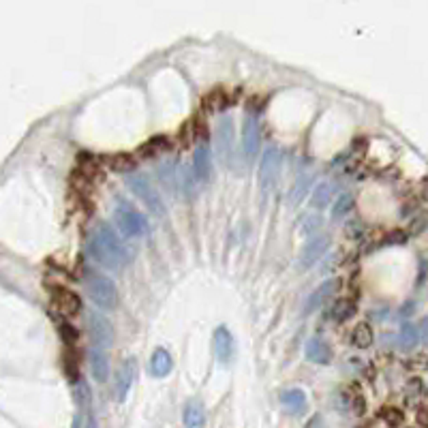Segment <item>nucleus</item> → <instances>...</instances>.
Instances as JSON below:
<instances>
[{"label":"nucleus","mask_w":428,"mask_h":428,"mask_svg":"<svg viewBox=\"0 0 428 428\" xmlns=\"http://www.w3.org/2000/svg\"><path fill=\"white\" fill-rule=\"evenodd\" d=\"M416 422L420 428H428V402L426 405H420L418 411H416Z\"/></svg>","instance_id":"obj_31"},{"label":"nucleus","mask_w":428,"mask_h":428,"mask_svg":"<svg viewBox=\"0 0 428 428\" xmlns=\"http://www.w3.org/2000/svg\"><path fill=\"white\" fill-rule=\"evenodd\" d=\"M86 250H88V257L94 264L103 266L105 270H112V272L122 270L131 262L127 246H124V242L118 238L114 228L108 223L94 225L86 240Z\"/></svg>","instance_id":"obj_1"},{"label":"nucleus","mask_w":428,"mask_h":428,"mask_svg":"<svg viewBox=\"0 0 428 428\" xmlns=\"http://www.w3.org/2000/svg\"><path fill=\"white\" fill-rule=\"evenodd\" d=\"M373 341H375V334H373V328L366 321L358 323L354 328V332H351V343H354L358 349H368L373 345Z\"/></svg>","instance_id":"obj_24"},{"label":"nucleus","mask_w":428,"mask_h":428,"mask_svg":"<svg viewBox=\"0 0 428 428\" xmlns=\"http://www.w3.org/2000/svg\"><path fill=\"white\" fill-rule=\"evenodd\" d=\"M242 148L248 161H253L259 155L262 148V131H259V120L255 114H248L242 124Z\"/></svg>","instance_id":"obj_9"},{"label":"nucleus","mask_w":428,"mask_h":428,"mask_svg":"<svg viewBox=\"0 0 428 428\" xmlns=\"http://www.w3.org/2000/svg\"><path fill=\"white\" fill-rule=\"evenodd\" d=\"M305 428H325L323 418H321V416H313V418L307 422V426H305Z\"/></svg>","instance_id":"obj_33"},{"label":"nucleus","mask_w":428,"mask_h":428,"mask_svg":"<svg viewBox=\"0 0 428 428\" xmlns=\"http://www.w3.org/2000/svg\"><path fill=\"white\" fill-rule=\"evenodd\" d=\"M351 208H354V197H351L349 193L341 195V197L336 199L334 208H332V219H334V221H341L347 212H351Z\"/></svg>","instance_id":"obj_27"},{"label":"nucleus","mask_w":428,"mask_h":428,"mask_svg":"<svg viewBox=\"0 0 428 428\" xmlns=\"http://www.w3.org/2000/svg\"><path fill=\"white\" fill-rule=\"evenodd\" d=\"M84 287L92 300V305L103 309V311H112L118 305V289L114 285V281L105 274L99 272H86L84 276Z\"/></svg>","instance_id":"obj_2"},{"label":"nucleus","mask_w":428,"mask_h":428,"mask_svg":"<svg viewBox=\"0 0 428 428\" xmlns=\"http://www.w3.org/2000/svg\"><path fill=\"white\" fill-rule=\"evenodd\" d=\"M341 396H343L345 407L351 413H354V416H364V411H366V398H364V392H362V388L358 384L345 386Z\"/></svg>","instance_id":"obj_16"},{"label":"nucleus","mask_w":428,"mask_h":428,"mask_svg":"<svg viewBox=\"0 0 428 428\" xmlns=\"http://www.w3.org/2000/svg\"><path fill=\"white\" fill-rule=\"evenodd\" d=\"M197 148L193 155V169H195V178L197 180H210L212 176V150H210V142H208V133L206 127L197 120Z\"/></svg>","instance_id":"obj_6"},{"label":"nucleus","mask_w":428,"mask_h":428,"mask_svg":"<svg viewBox=\"0 0 428 428\" xmlns=\"http://www.w3.org/2000/svg\"><path fill=\"white\" fill-rule=\"evenodd\" d=\"M133 377H135V362L133 360L122 362L120 368L116 370V377H114V398L118 402H122L129 396L131 386H133Z\"/></svg>","instance_id":"obj_12"},{"label":"nucleus","mask_w":428,"mask_h":428,"mask_svg":"<svg viewBox=\"0 0 428 428\" xmlns=\"http://www.w3.org/2000/svg\"><path fill=\"white\" fill-rule=\"evenodd\" d=\"M90 373L99 384H105L110 377V360L108 354L101 349H92L90 351Z\"/></svg>","instance_id":"obj_20"},{"label":"nucleus","mask_w":428,"mask_h":428,"mask_svg":"<svg viewBox=\"0 0 428 428\" xmlns=\"http://www.w3.org/2000/svg\"><path fill=\"white\" fill-rule=\"evenodd\" d=\"M341 287V281L339 279H332V281H325L323 285H319L311 296H309V300H307V307H305V313L309 315V313H313V311H317L319 307H323L325 305V300H328L336 289Z\"/></svg>","instance_id":"obj_17"},{"label":"nucleus","mask_w":428,"mask_h":428,"mask_svg":"<svg viewBox=\"0 0 428 428\" xmlns=\"http://www.w3.org/2000/svg\"><path fill=\"white\" fill-rule=\"evenodd\" d=\"M223 105H228V103H225L223 90H214V92H210V94L206 96V108H208L210 112H216V110H221Z\"/></svg>","instance_id":"obj_29"},{"label":"nucleus","mask_w":428,"mask_h":428,"mask_svg":"<svg viewBox=\"0 0 428 428\" xmlns=\"http://www.w3.org/2000/svg\"><path fill=\"white\" fill-rule=\"evenodd\" d=\"M379 420L388 426V428H400L402 424H405V413H402V409L398 407H382L379 409Z\"/></svg>","instance_id":"obj_25"},{"label":"nucleus","mask_w":428,"mask_h":428,"mask_svg":"<svg viewBox=\"0 0 428 428\" xmlns=\"http://www.w3.org/2000/svg\"><path fill=\"white\" fill-rule=\"evenodd\" d=\"M330 197H332V189H330V185H328V182H321V185L315 187V193H313V199H311V206L317 208V210H321V208L328 206Z\"/></svg>","instance_id":"obj_26"},{"label":"nucleus","mask_w":428,"mask_h":428,"mask_svg":"<svg viewBox=\"0 0 428 428\" xmlns=\"http://www.w3.org/2000/svg\"><path fill=\"white\" fill-rule=\"evenodd\" d=\"M185 428H206V409L199 400H189L185 407Z\"/></svg>","instance_id":"obj_22"},{"label":"nucleus","mask_w":428,"mask_h":428,"mask_svg":"<svg viewBox=\"0 0 428 428\" xmlns=\"http://www.w3.org/2000/svg\"><path fill=\"white\" fill-rule=\"evenodd\" d=\"M402 341H405L402 345H407V347H411V345H413V341H416V332L409 328V325H407L405 330H402Z\"/></svg>","instance_id":"obj_32"},{"label":"nucleus","mask_w":428,"mask_h":428,"mask_svg":"<svg viewBox=\"0 0 428 428\" xmlns=\"http://www.w3.org/2000/svg\"><path fill=\"white\" fill-rule=\"evenodd\" d=\"M330 246V238L328 236H313L311 240H307V244L302 246L300 253V268L309 270L311 266H315Z\"/></svg>","instance_id":"obj_10"},{"label":"nucleus","mask_w":428,"mask_h":428,"mask_svg":"<svg viewBox=\"0 0 428 428\" xmlns=\"http://www.w3.org/2000/svg\"><path fill=\"white\" fill-rule=\"evenodd\" d=\"M127 185H129V189L142 199V204H144L150 212H153L155 216H163V214H165L163 199H161L159 191L153 187V182H150L146 176H142V173H131Z\"/></svg>","instance_id":"obj_5"},{"label":"nucleus","mask_w":428,"mask_h":428,"mask_svg":"<svg viewBox=\"0 0 428 428\" xmlns=\"http://www.w3.org/2000/svg\"><path fill=\"white\" fill-rule=\"evenodd\" d=\"M114 223L120 234L127 238H142L148 232L146 216L124 199H118V204L114 206Z\"/></svg>","instance_id":"obj_3"},{"label":"nucleus","mask_w":428,"mask_h":428,"mask_svg":"<svg viewBox=\"0 0 428 428\" xmlns=\"http://www.w3.org/2000/svg\"><path fill=\"white\" fill-rule=\"evenodd\" d=\"M173 368V360H171V354L167 349L159 347L155 349L153 358H150V373H153V377H157V379H163V377H167Z\"/></svg>","instance_id":"obj_19"},{"label":"nucleus","mask_w":428,"mask_h":428,"mask_svg":"<svg viewBox=\"0 0 428 428\" xmlns=\"http://www.w3.org/2000/svg\"><path fill=\"white\" fill-rule=\"evenodd\" d=\"M216 155L219 161L232 169L236 163V131H234V120L230 116H223L216 124Z\"/></svg>","instance_id":"obj_4"},{"label":"nucleus","mask_w":428,"mask_h":428,"mask_svg":"<svg viewBox=\"0 0 428 428\" xmlns=\"http://www.w3.org/2000/svg\"><path fill=\"white\" fill-rule=\"evenodd\" d=\"M88 332H90V341H92V349H101L110 347L114 343V328L108 317H103L96 311L88 313Z\"/></svg>","instance_id":"obj_7"},{"label":"nucleus","mask_w":428,"mask_h":428,"mask_svg":"<svg viewBox=\"0 0 428 428\" xmlns=\"http://www.w3.org/2000/svg\"><path fill=\"white\" fill-rule=\"evenodd\" d=\"M212 347H214V356L221 364H230L234 358V336L228 330V325H219L212 334Z\"/></svg>","instance_id":"obj_11"},{"label":"nucleus","mask_w":428,"mask_h":428,"mask_svg":"<svg viewBox=\"0 0 428 428\" xmlns=\"http://www.w3.org/2000/svg\"><path fill=\"white\" fill-rule=\"evenodd\" d=\"M305 356L313 364H330L332 362V349L323 339H309L305 347Z\"/></svg>","instance_id":"obj_15"},{"label":"nucleus","mask_w":428,"mask_h":428,"mask_svg":"<svg viewBox=\"0 0 428 428\" xmlns=\"http://www.w3.org/2000/svg\"><path fill=\"white\" fill-rule=\"evenodd\" d=\"M281 161H283V155L279 148H266L262 163H259V185L264 187V191H272L276 180H279Z\"/></svg>","instance_id":"obj_8"},{"label":"nucleus","mask_w":428,"mask_h":428,"mask_svg":"<svg viewBox=\"0 0 428 428\" xmlns=\"http://www.w3.org/2000/svg\"><path fill=\"white\" fill-rule=\"evenodd\" d=\"M103 165L116 173H133L137 167V161L131 153H114V155L103 157Z\"/></svg>","instance_id":"obj_18"},{"label":"nucleus","mask_w":428,"mask_h":428,"mask_svg":"<svg viewBox=\"0 0 428 428\" xmlns=\"http://www.w3.org/2000/svg\"><path fill=\"white\" fill-rule=\"evenodd\" d=\"M305 221L309 223V225H305V228H302V232H305V234H311V232H315V230L321 228V216H317V214H311V216H307Z\"/></svg>","instance_id":"obj_30"},{"label":"nucleus","mask_w":428,"mask_h":428,"mask_svg":"<svg viewBox=\"0 0 428 428\" xmlns=\"http://www.w3.org/2000/svg\"><path fill=\"white\" fill-rule=\"evenodd\" d=\"M405 366H407V370H411V373H424V370H428V356L418 354V356L409 358V360L405 362Z\"/></svg>","instance_id":"obj_28"},{"label":"nucleus","mask_w":428,"mask_h":428,"mask_svg":"<svg viewBox=\"0 0 428 428\" xmlns=\"http://www.w3.org/2000/svg\"><path fill=\"white\" fill-rule=\"evenodd\" d=\"M281 402L283 407L291 413V416H302L309 409V398L307 392L300 388H289L281 392Z\"/></svg>","instance_id":"obj_14"},{"label":"nucleus","mask_w":428,"mask_h":428,"mask_svg":"<svg viewBox=\"0 0 428 428\" xmlns=\"http://www.w3.org/2000/svg\"><path fill=\"white\" fill-rule=\"evenodd\" d=\"M52 307L62 315V317H73L78 315L80 309H82V300L75 291H69V289H58L54 291V298H52Z\"/></svg>","instance_id":"obj_13"},{"label":"nucleus","mask_w":428,"mask_h":428,"mask_svg":"<svg viewBox=\"0 0 428 428\" xmlns=\"http://www.w3.org/2000/svg\"><path fill=\"white\" fill-rule=\"evenodd\" d=\"M86 428H99V424L90 418V420H88V424H86Z\"/></svg>","instance_id":"obj_34"},{"label":"nucleus","mask_w":428,"mask_h":428,"mask_svg":"<svg viewBox=\"0 0 428 428\" xmlns=\"http://www.w3.org/2000/svg\"><path fill=\"white\" fill-rule=\"evenodd\" d=\"M356 311H358V307H356L354 300H351V298H339L332 305V309H330V317L336 323H345V321H349L351 317L356 315Z\"/></svg>","instance_id":"obj_23"},{"label":"nucleus","mask_w":428,"mask_h":428,"mask_svg":"<svg viewBox=\"0 0 428 428\" xmlns=\"http://www.w3.org/2000/svg\"><path fill=\"white\" fill-rule=\"evenodd\" d=\"M169 146H171V142H169V137L167 135H155V137H150L146 144H142L139 146V150H137V155L139 157H144V159H153V157H159V155H165L167 150H169Z\"/></svg>","instance_id":"obj_21"}]
</instances>
